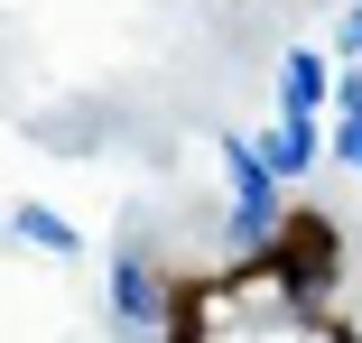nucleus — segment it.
I'll list each match as a JSON object with an SVG mask.
<instances>
[{"mask_svg":"<svg viewBox=\"0 0 362 343\" xmlns=\"http://www.w3.org/2000/svg\"><path fill=\"white\" fill-rule=\"evenodd\" d=\"M269 251L288 260V279H298V297H307V315L325 325V334H344L325 306H334V279H344V223L325 214V204H288L279 214V232H269Z\"/></svg>","mask_w":362,"mask_h":343,"instance_id":"1","label":"nucleus"},{"mask_svg":"<svg viewBox=\"0 0 362 343\" xmlns=\"http://www.w3.org/2000/svg\"><path fill=\"white\" fill-rule=\"evenodd\" d=\"M112 315L130 334H168V288H158V269H149L139 241H121V260H112Z\"/></svg>","mask_w":362,"mask_h":343,"instance_id":"2","label":"nucleus"},{"mask_svg":"<svg viewBox=\"0 0 362 343\" xmlns=\"http://www.w3.org/2000/svg\"><path fill=\"white\" fill-rule=\"evenodd\" d=\"M325 102H334V65H325L316 47H288V56H279V112H288V121H316Z\"/></svg>","mask_w":362,"mask_h":343,"instance_id":"3","label":"nucleus"},{"mask_svg":"<svg viewBox=\"0 0 362 343\" xmlns=\"http://www.w3.org/2000/svg\"><path fill=\"white\" fill-rule=\"evenodd\" d=\"M10 232H19L28 251H47V260H75V251H84V232H75V223H65V214H56V204H28V195L10 204Z\"/></svg>","mask_w":362,"mask_h":343,"instance_id":"4","label":"nucleus"},{"mask_svg":"<svg viewBox=\"0 0 362 343\" xmlns=\"http://www.w3.org/2000/svg\"><path fill=\"white\" fill-rule=\"evenodd\" d=\"M260 149H269V167H279V176H307V167L325 158V130H316V121H288V112H279V130H260Z\"/></svg>","mask_w":362,"mask_h":343,"instance_id":"5","label":"nucleus"},{"mask_svg":"<svg viewBox=\"0 0 362 343\" xmlns=\"http://www.w3.org/2000/svg\"><path fill=\"white\" fill-rule=\"evenodd\" d=\"M334 158L362 167V112H334Z\"/></svg>","mask_w":362,"mask_h":343,"instance_id":"6","label":"nucleus"},{"mask_svg":"<svg viewBox=\"0 0 362 343\" xmlns=\"http://www.w3.org/2000/svg\"><path fill=\"white\" fill-rule=\"evenodd\" d=\"M334 47H344V56H362V10H344V28H334Z\"/></svg>","mask_w":362,"mask_h":343,"instance_id":"7","label":"nucleus"}]
</instances>
